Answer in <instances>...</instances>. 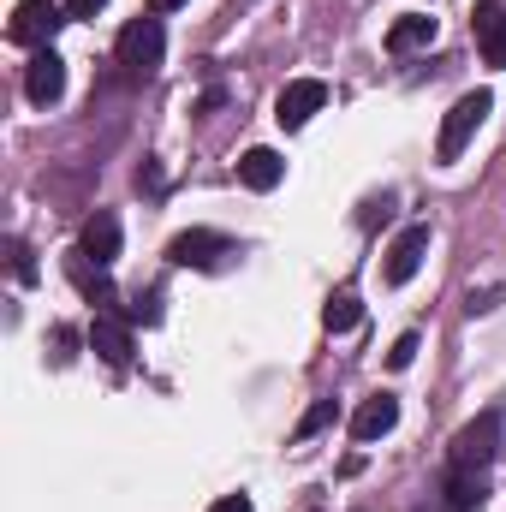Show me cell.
I'll use <instances>...</instances> for the list:
<instances>
[{
  "label": "cell",
  "instance_id": "cell-13",
  "mask_svg": "<svg viewBox=\"0 0 506 512\" xmlns=\"http://www.w3.org/2000/svg\"><path fill=\"white\" fill-rule=\"evenodd\" d=\"M280 179H286V161H280L274 149H245V155H239V185H245V191H274Z\"/></svg>",
  "mask_w": 506,
  "mask_h": 512
},
{
  "label": "cell",
  "instance_id": "cell-1",
  "mask_svg": "<svg viewBox=\"0 0 506 512\" xmlns=\"http://www.w3.org/2000/svg\"><path fill=\"white\" fill-rule=\"evenodd\" d=\"M489 108H495V96H489V90H471V96H459V102L447 108V120H441L435 161H459V155H465V143L477 137V126L489 120Z\"/></svg>",
  "mask_w": 506,
  "mask_h": 512
},
{
  "label": "cell",
  "instance_id": "cell-3",
  "mask_svg": "<svg viewBox=\"0 0 506 512\" xmlns=\"http://www.w3.org/2000/svg\"><path fill=\"white\" fill-rule=\"evenodd\" d=\"M501 453V411H483L477 423H465L453 435V453H447V471H489Z\"/></svg>",
  "mask_w": 506,
  "mask_h": 512
},
{
  "label": "cell",
  "instance_id": "cell-18",
  "mask_svg": "<svg viewBox=\"0 0 506 512\" xmlns=\"http://www.w3.org/2000/svg\"><path fill=\"white\" fill-rule=\"evenodd\" d=\"M328 423H334V399H316V405L298 417V441H304V435H316V429H328Z\"/></svg>",
  "mask_w": 506,
  "mask_h": 512
},
{
  "label": "cell",
  "instance_id": "cell-20",
  "mask_svg": "<svg viewBox=\"0 0 506 512\" xmlns=\"http://www.w3.org/2000/svg\"><path fill=\"white\" fill-rule=\"evenodd\" d=\"M131 322H143V328H155V322H161V298H155V292H143V298L131 304Z\"/></svg>",
  "mask_w": 506,
  "mask_h": 512
},
{
  "label": "cell",
  "instance_id": "cell-24",
  "mask_svg": "<svg viewBox=\"0 0 506 512\" xmlns=\"http://www.w3.org/2000/svg\"><path fill=\"white\" fill-rule=\"evenodd\" d=\"M173 6H185V0H155V12H173Z\"/></svg>",
  "mask_w": 506,
  "mask_h": 512
},
{
  "label": "cell",
  "instance_id": "cell-14",
  "mask_svg": "<svg viewBox=\"0 0 506 512\" xmlns=\"http://www.w3.org/2000/svg\"><path fill=\"white\" fill-rule=\"evenodd\" d=\"M489 501V471H447V512H477Z\"/></svg>",
  "mask_w": 506,
  "mask_h": 512
},
{
  "label": "cell",
  "instance_id": "cell-5",
  "mask_svg": "<svg viewBox=\"0 0 506 512\" xmlns=\"http://www.w3.org/2000/svg\"><path fill=\"white\" fill-rule=\"evenodd\" d=\"M322 108H328V84L322 78H292L274 102V120H280V131H304Z\"/></svg>",
  "mask_w": 506,
  "mask_h": 512
},
{
  "label": "cell",
  "instance_id": "cell-12",
  "mask_svg": "<svg viewBox=\"0 0 506 512\" xmlns=\"http://www.w3.org/2000/svg\"><path fill=\"white\" fill-rule=\"evenodd\" d=\"M393 423H399V399H393V393H370V399L352 411V435H358V441H381Z\"/></svg>",
  "mask_w": 506,
  "mask_h": 512
},
{
  "label": "cell",
  "instance_id": "cell-19",
  "mask_svg": "<svg viewBox=\"0 0 506 512\" xmlns=\"http://www.w3.org/2000/svg\"><path fill=\"white\" fill-rule=\"evenodd\" d=\"M417 346H423L417 334H399V340H393V352H387V370H411V358H417Z\"/></svg>",
  "mask_w": 506,
  "mask_h": 512
},
{
  "label": "cell",
  "instance_id": "cell-4",
  "mask_svg": "<svg viewBox=\"0 0 506 512\" xmlns=\"http://www.w3.org/2000/svg\"><path fill=\"white\" fill-rule=\"evenodd\" d=\"M72 12L66 6H54V0H18V12H12V24H6V36L12 42H24V48H54V36H60V24H66Z\"/></svg>",
  "mask_w": 506,
  "mask_h": 512
},
{
  "label": "cell",
  "instance_id": "cell-6",
  "mask_svg": "<svg viewBox=\"0 0 506 512\" xmlns=\"http://www.w3.org/2000/svg\"><path fill=\"white\" fill-rule=\"evenodd\" d=\"M227 256H233V239H227V233H209V227H191V233H179V239L167 245V262H173V268H203V274L221 268Z\"/></svg>",
  "mask_w": 506,
  "mask_h": 512
},
{
  "label": "cell",
  "instance_id": "cell-9",
  "mask_svg": "<svg viewBox=\"0 0 506 512\" xmlns=\"http://www.w3.org/2000/svg\"><path fill=\"white\" fill-rule=\"evenodd\" d=\"M471 30H477V48H483V60L506 72V0H477V12H471Z\"/></svg>",
  "mask_w": 506,
  "mask_h": 512
},
{
  "label": "cell",
  "instance_id": "cell-21",
  "mask_svg": "<svg viewBox=\"0 0 506 512\" xmlns=\"http://www.w3.org/2000/svg\"><path fill=\"white\" fill-rule=\"evenodd\" d=\"M6 256H12V274H18V280L30 286V280H36V262H30V251H24V245L12 239V245H6Z\"/></svg>",
  "mask_w": 506,
  "mask_h": 512
},
{
  "label": "cell",
  "instance_id": "cell-11",
  "mask_svg": "<svg viewBox=\"0 0 506 512\" xmlns=\"http://www.w3.org/2000/svg\"><path fill=\"white\" fill-rule=\"evenodd\" d=\"M78 251L96 256V262L108 268V262L120 256V215H114V209H96V215L84 221V233H78Z\"/></svg>",
  "mask_w": 506,
  "mask_h": 512
},
{
  "label": "cell",
  "instance_id": "cell-23",
  "mask_svg": "<svg viewBox=\"0 0 506 512\" xmlns=\"http://www.w3.org/2000/svg\"><path fill=\"white\" fill-rule=\"evenodd\" d=\"M102 6H108V0H66V12H72V18H96Z\"/></svg>",
  "mask_w": 506,
  "mask_h": 512
},
{
  "label": "cell",
  "instance_id": "cell-10",
  "mask_svg": "<svg viewBox=\"0 0 506 512\" xmlns=\"http://www.w3.org/2000/svg\"><path fill=\"white\" fill-rule=\"evenodd\" d=\"M90 352H96L108 370H126V364H131V328L120 322V316H108V310H102V316L90 322Z\"/></svg>",
  "mask_w": 506,
  "mask_h": 512
},
{
  "label": "cell",
  "instance_id": "cell-2",
  "mask_svg": "<svg viewBox=\"0 0 506 512\" xmlns=\"http://www.w3.org/2000/svg\"><path fill=\"white\" fill-rule=\"evenodd\" d=\"M161 54H167V30H161V18H131L126 30H120L114 60L126 66V78H155Z\"/></svg>",
  "mask_w": 506,
  "mask_h": 512
},
{
  "label": "cell",
  "instance_id": "cell-22",
  "mask_svg": "<svg viewBox=\"0 0 506 512\" xmlns=\"http://www.w3.org/2000/svg\"><path fill=\"white\" fill-rule=\"evenodd\" d=\"M209 512H256V507H251V495H221Z\"/></svg>",
  "mask_w": 506,
  "mask_h": 512
},
{
  "label": "cell",
  "instance_id": "cell-15",
  "mask_svg": "<svg viewBox=\"0 0 506 512\" xmlns=\"http://www.w3.org/2000/svg\"><path fill=\"white\" fill-rule=\"evenodd\" d=\"M429 42H435V18H423V12L393 18V30H387V54H411V48H429Z\"/></svg>",
  "mask_w": 506,
  "mask_h": 512
},
{
  "label": "cell",
  "instance_id": "cell-16",
  "mask_svg": "<svg viewBox=\"0 0 506 512\" xmlns=\"http://www.w3.org/2000/svg\"><path fill=\"white\" fill-rule=\"evenodd\" d=\"M364 322V304H358V292H334L328 304H322V328L328 334H352Z\"/></svg>",
  "mask_w": 506,
  "mask_h": 512
},
{
  "label": "cell",
  "instance_id": "cell-17",
  "mask_svg": "<svg viewBox=\"0 0 506 512\" xmlns=\"http://www.w3.org/2000/svg\"><path fill=\"white\" fill-rule=\"evenodd\" d=\"M66 268H72V280H78V292H84V298H96V304H114V286H108V274H102V268L90 274V256H84V251L72 256Z\"/></svg>",
  "mask_w": 506,
  "mask_h": 512
},
{
  "label": "cell",
  "instance_id": "cell-8",
  "mask_svg": "<svg viewBox=\"0 0 506 512\" xmlns=\"http://www.w3.org/2000/svg\"><path fill=\"white\" fill-rule=\"evenodd\" d=\"M423 251H429V227H405V233L387 245L381 280H387V286H411V280H417V268H423Z\"/></svg>",
  "mask_w": 506,
  "mask_h": 512
},
{
  "label": "cell",
  "instance_id": "cell-7",
  "mask_svg": "<svg viewBox=\"0 0 506 512\" xmlns=\"http://www.w3.org/2000/svg\"><path fill=\"white\" fill-rule=\"evenodd\" d=\"M24 96H30L36 108H54V102L66 96V60H60L54 48H36V54H30V66H24Z\"/></svg>",
  "mask_w": 506,
  "mask_h": 512
}]
</instances>
